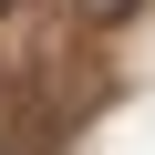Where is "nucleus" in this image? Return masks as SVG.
Listing matches in <instances>:
<instances>
[{
  "instance_id": "obj_1",
  "label": "nucleus",
  "mask_w": 155,
  "mask_h": 155,
  "mask_svg": "<svg viewBox=\"0 0 155 155\" xmlns=\"http://www.w3.org/2000/svg\"><path fill=\"white\" fill-rule=\"evenodd\" d=\"M104 11H134V0H104Z\"/></svg>"
}]
</instances>
